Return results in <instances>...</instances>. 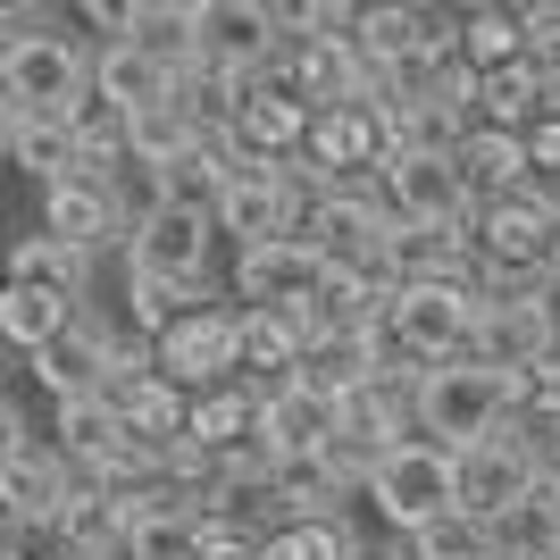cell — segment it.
<instances>
[{
  "mask_svg": "<svg viewBox=\"0 0 560 560\" xmlns=\"http://www.w3.org/2000/svg\"><path fill=\"white\" fill-rule=\"evenodd\" d=\"M385 210H394V226H477V192H468L460 160H394Z\"/></svg>",
  "mask_w": 560,
  "mask_h": 560,
  "instance_id": "11",
  "label": "cell"
},
{
  "mask_svg": "<svg viewBox=\"0 0 560 560\" xmlns=\"http://www.w3.org/2000/svg\"><path fill=\"white\" fill-rule=\"evenodd\" d=\"M394 544H401V560H493V527L468 518V511L427 518L419 536H394Z\"/></svg>",
  "mask_w": 560,
  "mask_h": 560,
  "instance_id": "30",
  "label": "cell"
},
{
  "mask_svg": "<svg viewBox=\"0 0 560 560\" xmlns=\"http://www.w3.org/2000/svg\"><path fill=\"white\" fill-rule=\"evenodd\" d=\"M151 369L185 394H218L243 376V310L226 302H192L167 335H151Z\"/></svg>",
  "mask_w": 560,
  "mask_h": 560,
  "instance_id": "3",
  "label": "cell"
},
{
  "mask_svg": "<svg viewBox=\"0 0 560 560\" xmlns=\"http://www.w3.org/2000/svg\"><path fill=\"white\" fill-rule=\"evenodd\" d=\"M544 268L560 277V201H552V234H544Z\"/></svg>",
  "mask_w": 560,
  "mask_h": 560,
  "instance_id": "36",
  "label": "cell"
},
{
  "mask_svg": "<svg viewBox=\"0 0 560 560\" xmlns=\"http://www.w3.org/2000/svg\"><path fill=\"white\" fill-rule=\"evenodd\" d=\"M109 369H117V327H101L93 310H75V327L59 335L50 351H34V376H43V394H50V401L109 394Z\"/></svg>",
  "mask_w": 560,
  "mask_h": 560,
  "instance_id": "15",
  "label": "cell"
},
{
  "mask_svg": "<svg viewBox=\"0 0 560 560\" xmlns=\"http://www.w3.org/2000/svg\"><path fill=\"white\" fill-rule=\"evenodd\" d=\"M284 43V9L268 0H201V59L226 75H259Z\"/></svg>",
  "mask_w": 560,
  "mask_h": 560,
  "instance_id": "13",
  "label": "cell"
},
{
  "mask_svg": "<svg viewBox=\"0 0 560 560\" xmlns=\"http://www.w3.org/2000/svg\"><path fill=\"white\" fill-rule=\"evenodd\" d=\"M511 427H518V435H536V444L560 435V351L511 376Z\"/></svg>",
  "mask_w": 560,
  "mask_h": 560,
  "instance_id": "31",
  "label": "cell"
},
{
  "mask_svg": "<svg viewBox=\"0 0 560 560\" xmlns=\"http://www.w3.org/2000/svg\"><path fill=\"white\" fill-rule=\"evenodd\" d=\"M310 343H318L310 310H243V376H252V385H284V376L310 360Z\"/></svg>",
  "mask_w": 560,
  "mask_h": 560,
  "instance_id": "17",
  "label": "cell"
},
{
  "mask_svg": "<svg viewBox=\"0 0 560 560\" xmlns=\"http://www.w3.org/2000/svg\"><path fill=\"white\" fill-rule=\"evenodd\" d=\"M75 502V468L59 460V444H25L18 460L0 468V536L25 527H59V511Z\"/></svg>",
  "mask_w": 560,
  "mask_h": 560,
  "instance_id": "12",
  "label": "cell"
},
{
  "mask_svg": "<svg viewBox=\"0 0 560 560\" xmlns=\"http://www.w3.org/2000/svg\"><path fill=\"white\" fill-rule=\"evenodd\" d=\"M560 552V477H536L493 518V560H552Z\"/></svg>",
  "mask_w": 560,
  "mask_h": 560,
  "instance_id": "21",
  "label": "cell"
},
{
  "mask_svg": "<svg viewBox=\"0 0 560 560\" xmlns=\"http://www.w3.org/2000/svg\"><path fill=\"white\" fill-rule=\"evenodd\" d=\"M201 135H210V126H192L176 101H167V109H142V117H135V142H126V167H142V176H167L185 151H201Z\"/></svg>",
  "mask_w": 560,
  "mask_h": 560,
  "instance_id": "28",
  "label": "cell"
},
{
  "mask_svg": "<svg viewBox=\"0 0 560 560\" xmlns=\"http://www.w3.org/2000/svg\"><path fill=\"white\" fill-rule=\"evenodd\" d=\"M50 444H59V460L84 477V468H101V460H117V452H126V419H117L109 394L59 401V410H50Z\"/></svg>",
  "mask_w": 560,
  "mask_h": 560,
  "instance_id": "19",
  "label": "cell"
},
{
  "mask_svg": "<svg viewBox=\"0 0 560 560\" xmlns=\"http://www.w3.org/2000/svg\"><path fill=\"white\" fill-rule=\"evenodd\" d=\"M477 310H486L477 277H427V284H401L394 293V327L427 369H452L477 343Z\"/></svg>",
  "mask_w": 560,
  "mask_h": 560,
  "instance_id": "5",
  "label": "cell"
},
{
  "mask_svg": "<svg viewBox=\"0 0 560 560\" xmlns=\"http://www.w3.org/2000/svg\"><path fill=\"white\" fill-rule=\"evenodd\" d=\"M544 477H560V435H544Z\"/></svg>",
  "mask_w": 560,
  "mask_h": 560,
  "instance_id": "37",
  "label": "cell"
},
{
  "mask_svg": "<svg viewBox=\"0 0 560 560\" xmlns=\"http://www.w3.org/2000/svg\"><path fill=\"white\" fill-rule=\"evenodd\" d=\"M468 135H477V117L452 101H401L394 109V160H460Z\"/></svg>",
  "mask_w": 560,
  "mask_h": 560,
  "instance_id": "27",
  "label": "cell"
},
{
  "mask_svg": "<svg viewBox=\"0 0 560 560\" xmlns=\"http://www.w3.org/2000/svg\"><path fill=\"white\" fill-rule=\"evenodd\" d=\"M360 536H351L343 518H284L268 527V560H351Z\"/></svg>",
  "mask_w": 560,
  "mask_h": 560,
  "instance_id": "32",
  "label": "cell"
},
{
  "mask_svg": "<svg viewBox=\"0 0 560 560\" xmlns=\"http://www.w3.org/2000/svg\"><path fill=\"white\" fill-rule=\"evenodd\" d=\"M75 327V302H59V293H34V284H9L0 277V343L9 351H50L59 335Z\"/></svg>",
  "mask_w": 560,
  "mask_h": 560,
  "instance_id": "26",
  "label": "cell"
},
{
  "mask_svg": "<svg viewBox=\"0 0 560 560\" xmlns=\"http://www.w3.org/2000/svg\"><path fill=\"white\" fill-rule=\"evenodd\" d=\"M552 351H560V310L552 302H486V310H477V343H468V360L518 376V369H536V360H552Z\"/></svg>",
  "mask_w": 560,
  "mask_h": 560,
  "instance_id": "14",
  "label": "cell"
},
{
  "mask_svg": "<svg viewBox=\"0 0 560 560\" xmlns=\"http://www.w3.org/2000/svg\"><path fill=\"white\" fill-rule=\"evenodd\" d=\"M552 201L560 192H502V201H477V226H468V243H477V277L486 268H544V234H552ZM552 277V268H544Z\"/></svg>",
  "mask_w": 560,
  "mask_h": 560,
  "instance_id": "10",
  "label": "cell"
},
{
  "mask_svg": "<svg viewBox=\"0 0 560 560\" xmlns=\"http://www.w3.org/2000/svg\"><path fill=\"white\" fill-rule=\"evenodd\" d=\"M335 435H343V401H335V394H318L310 376L268 385V444L284 452V468H293V460H318Z\"/></svg>",
  "mask_w": 560,
  "mask_h": 560,
  "instance_id": "16",
  "label": "cell"
},
{
  "mask_svg": "<svg viewBox=\"0 0 560 560\" xmlns=\"http://www.w3.org/2000/svg\"><path fill=\"white\" fill-rule=\"evenodd\" d=\"M18 176H34V185H68V176H84V151H75V135H68V117H25V135H18Z\"/></svg>",
  "mask_w": 560,
  "mask_h": 560,
  "instance_id": "29",
  "label": "cell"
},
{
  "mask_svg": "<svg viewBox=\"0 0 560 560\" xmlns=\"http://www.w3.org/2000/svg\"><path fill=\"white\" fill-rule=\"evenodd\" d=\"M327 259H318V243H302V234H284V243H259V252H234V293H243V310H310L318 293H327Z\"/></svg>",
  "mask_w": 560,
  "mask_h": 560,
  "instance_id": "9",
  "label": "cell"
},
{
  "mask_svg": "<svg viewBox=\"0 0 560 560\" xmlns=\"http://www.w3.org/2000/svg\"><path fill=\"white\" fill-rule=\"evenodd\" d=\"M252 435H268V385L234 376V385H218V394H192V427H185V444H201V452L218 460V452L252 444Z\"/></svg>",
  "mask_w": 560,
  "mask_h": 560,
  "instance_id": "18",
  "label": "cell"
},
{
  "mask_svg": "<svg viewBox=\"0 0 560 560\" xmlns=\"http://www.w3.org/2000/svg\"><path fill=\"white\" fill-rule=\"evenodd\" d=\"M452 460H460V511H468V518H486V527L544 477V444H536V435H518V427L486 435L477 452H452Z\"/></svg>",
  "mask_w": 560,
  "mask_h": 560,
  "instance_id": "8",
  "label": "cell"
},
{
  "mask_svg": "<svg viewBox=\"0 0 560 560\" xmlns=\"http://www.w3.org/2000/svg\"><path fill=\"white\" fill-rule=\"evenodd\" d=\"M351 560H401V544H376V552H369V544H360V552H351Z\"/></svg>",
  "mask_w": 560,
  "mask_h": 560,
  "instance_id": "38",
  "label": "cell"
},
{
  "mask_svg": "<svg viewBox=\"0 0 560 560\" xmlns=\"http://www.w3.org/2000/svg\"><path fill=\"white\" fill-rule=\"evenodd\" d=\"M460 176L477 201H502V192H527L536 167H527V135H502V126H477L460 142Z\"/></svg>",
  "mask_w": 560,
  "mask_h": 560,
  "instance_id": "24",
  "label": "cell"
},
{
  "mask_svg": "<svg viewBox=\"0 0 560 560\" xmlns=\"http://www.w3.org/2000/svg\"><path fill=\"white\" fill-rule=\"evenodd\" d=\"M552 560H560V552H552Z\"/></svg>",
  "mask_w": 560,
  "mask_h": 560,
  "instance_id": "40",
  "label": "cell"
},
{
  "mask_svg": "<svg viewBox=\"0 0 560 560\" xmlns=\"http://www.w3.org/2000/svg\"><path fill=\"white\" fill-rule=\"evenodd\" d=\"M302 34L310 43H360V9H351V0H310Z\"/></svg>",
  "mask_w": 560,
  "mask_h": 560,
  "instance_id": "33",
  "label": "cell"
},
{
  "mask_svg": "<svg viewBox=\"0 0 560 560\" xmlns=\"http://www.w3.org/2000/svg\"><path fill=\"white\" fill-rule=\"evenodd\" d=\"M93 93L117 101L126 117H142V109H167V101H176V75H167L151 50L117 43V50H93Z\"/></svg>",
  "mask_w": 560,
  "mask_h": 560,
  "instance_id": "22",
  "label": "cell"
},
{
  "mask_svg": "<svg viewBox=\"0 0 560 560\" xmlns=\"http://www.w3.org/2000/svg\"><path fill=\"white\" fill-rule=\"evenodd\" d=\"M135 50H151L167 75L201 68V0H135Z\"/></svg>",
  "mask_w": 560,
  "mask_h": 560,
  "instance_id": "23",
  "label": "cell"
},
{
  "mask_svg": "<svg viewBox=\"0 0 560 560\" xmlns=\"http://www.w3.org/2000/svg\"><path fill=\"white\" fill-rule=\"evenodd\" d=\"M369 502H376V518L394 527V536H419L427 518H444V511H460V460H452L444 444H401V452H385V468L369 477Z\"/></svg>",
  "mask_w": 560,
  "mask_h": 560,
  "instance_id": "4",
  "label": "cell"
},
{
  "mask_svg": "<svg viewBox=\"0 0 560 560\" xmlns=\"http://www.w3.org/2000/svg\"><path fill=\"white\" fill-rule=\"evenodd\" d=\"M210 243H218V218L201 210H176V201H142L135 218V243H126V277H160L176 293H210Z\"/></svg>",
  "mask_w": 560,
  "mask_h": 560,
  "instance_id": "6",
  "label": "cell"
},
{
  "mask_svg": "<svg viewBox=\"0 0 560 560\" xmlns=\"http://www.w3.org/2000/svg\"><path fill=\"white\" fill-rule=\"evenodd\" d=\"M511 427V376L486 369V360H452V369H427L419 385V435L444 452H477L486 435Z\"/></svg>",
  "mask_w": 560,
  "mask_h": 560,
  "instance_id": "2",
  "label": "cell"
},
{
  "mask_svg": "<svg viewBox=\"0 0 560 560\" xmlns=\"http://www.w3.org/2000/svg\"><path fill=\"white\" fill-rule=\"evenodd\" d=\"M135 201H126V185H117L109 167H84V176H68V185L43 192V234H59V243H75V252H126L135 243Z\"/></svg>",
  "mask_w": 560,
  "mask_h": 560,
  "instance_id": "7",
  "label": "cell"
},
{
  "mask_svg": "<svg viewBox=\"0 0 560 560\" xmlns=\"http://www.w3.org/2000/svg\"><path fill=\"white\" fill-rule=\"evenodd\" d=\"M0 277L34 284V293H59V302H84V284H93V252H75V243H59V234H18L9 259H0Z\"/></svg>",
  "mask_w": 560,
  "mask_h": 560,
  "instance_id": "20",
  "label": "cell"
},
{
  "mask_svg": "<svg viewBox=\"0 0 560 560\" xmlns=\"http://www.w3.org/2000/svg\"><path fill=\"white\" fill-rule=\"evenodd\" d=\"M518 59H527V9H502V0L460 9V68L468 75H502Z\"/></svg>",
  "mask_w": 560,
  "mask_h": 560,
  "instance_id": "25",
  "label": "cell"
},
{
  "mask_svg": "<svg viewBox=\"0 0 560 560\" xmlns=\"http://www.w3.org/2000/svg\"><path fill=\"white\" fill-rule=\"evenodd\" d=\"M25 444H34V435H25V419H18V401H0V468L18 460Z\"/></svg>",
  "mask_w": 560,
  "mask_h": 560,
  "instance_id": "34",
  "label": "cell"
},
{
  "mask_svg": "<svg viewBox=\"0 0 560 560\" xmlns=\"http://www.w3.org/2000/svg\"><path fill=\"white\" fill-rule=\"evenodd\" d=\"M18 135H25V109L9 93H0V160H9V151H18Z\"/></svg>",
  "mask_w": 560,
  "mask_h": 560,
  "instance_id": "35",
  "label": "cell"
},
{
  "mask_svg": "<svg viewBox=\"0 0 560 560\" xmlns=\"http://www.w3.org/2000/svg\"><path fill=\"white\" fill-rule=\"evenodd\" d=\"M0 34H9V9H0Z\"/></svg>",
  "mask_w": 560,
  "mask_h": 560,
  "instance_id": "39",
  "label": "cell"
},
{
  "mask_svg": "<svg viewBox=\"0 0 560 560\" xmlns=\"http://www.w3.org/2000/svg\"><path fill=\"white\" fill-rule=\"evenodd\" d=\"M0 93L18 101L25 117H68L75 101L93 93V50L75 43L68 25H50L43 9H9V34H0Z\"/></svg>",
  "mask_w": 560,
  "mask_h": 560,
  "instance_id": "1",
  "label": "cell"
}]
</instances>
